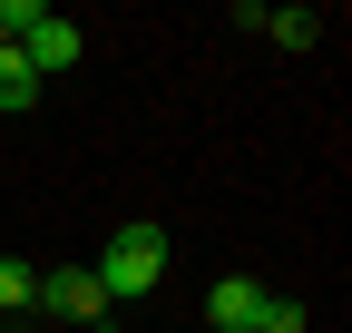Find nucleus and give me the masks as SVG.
<instances>
[{
	"mask_svg": "<svg viewBox=\"0 0 352 333\" xmlns=\"http://www.w3.org/2000/svg\"><path fill=\"white\" fill-rule=\"evenodd\" d=\"M10 333H20V323H10Z\"/></svg>",
	"mask_w": 352,
	"mask_h": 333,
	"instance_id": "9",
	"label": "nucleus"
},
{
	"mask_svg": "<svg viewBox=\"0 0 352 333\" xmlns=\"http://www.w3.org/2000/svg\"><path fill=\"white\" fill-rule=\"evenodd\" d=\"M39 314L50 323H108L118 304H108V284L88 265H39Z\"/></svg>",
	"mask_w": 352,
	"mask_h": 333,
	"instance_id": "2",
	"label": "nucleus"
},
{
	"mask_svg": "<svg viewBox=\"0 0 352 333\" xmlns=\"http://www.w3.org/2000/svg\"><path fill=\"white\" fill-rule=\"evenodd\" d=\"M254 333H314V314H303L294 294H264V314H254Z\"/></svg>",
	"mask_w": 352,
	"mask_h": 333,
	"instance_id": "8",
	"label": "nucleus"
},
{
	"mask_svg": "<svg viewBox=\"0 0 352 333\" xmlns=\"http://www.w3.org/2000/svg\"><path fill=\"white\" fill-rule=\"evenodd\" d=\"M20 59H30L39 78H59V69H78V59H88V30H78L69 10H50V0H39L30 30H20Z\"/></svg>",
	"mask_w": 352,
	"mask_h": 333,
	"instance_id": "3",
	"label": "nucleus"
},
{
	"mask_svg": "<svg viewBox=\"0 0 352 333\" xmlns=\"http://www.w3.org/2000/svg\"><path fill=\"white\" fill-rule=\"evenodd\" d=\"M20 314H39V265L0 255V323H20Z\"/></svg>",
	"mask_w": 352,
	"mask_h": 333,
	"instance_id": "6",
	"label": "nucleus"
},
{
	"mask_svg": "<svg viewBox=\"0 0 352 333\" xmlns=\"http://www.w3.org/2000/svg\"><path fill=\"white\" fill-rule=\"evenodd\" d=\"M254 314H264V284L254 275H215L206 284V323L215 333H254Z\"/></svg>",
	"mask_w": 352,
	"mask_h": 333,
	"instance_id": "4",
	"label": "nucleus"
},
{
	"mask_svg": "<svg viewBox=\"0 0 352 333\" xmlns=\"http://www.w3.org/2000/svg\"><path fill=\"white\" fill-rule=\"evenodd\" d=\"M0 108H39V69L20 50H0Z\"/></svg>",
	"mask_w": 352,
	"mask_h": 333,
	"instance_id": "7",
	"label": "nucleus"
},
{
	"mask_svg": "<svg viewBox=\"0 0 352 333\" xmlns=\"http://www.w3.org/2000/svg\"><path fill=\"white\" fill-rule=\"evenodd\" d=\"M235 30H264L274 50H314V39H323V10H254V0H245Z\"/></svg>",
	"mask_w": 352,
	"mask_h": 333,
	"instance_id": "5",
	"label": "nucleus"
},
{
	"mask_svg": "<svg viewBox=\"0 0 352 333\" xmlns=\"http://www.w3.org/2000/svg\"><path fill=\"white\" fill-rule=\"evenodd\" d=\"M166 265H176V235H166L157 216H138V226H118V235L98 245V265H88V275L108 284V304H138V294L166 284Z\"/></svg>",
	"mask_w": 352,
	"mask_h": 333,
	"instance_id": "1",
	"label": "nucleus"
}]
</instances>
